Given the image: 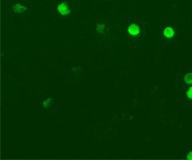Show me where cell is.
<instances>
[{
	"instance_id": "obj_1",
	"label": "cell",
	"mask_w": 192,
	"mask_h": 160,
	"mask_svg": "<svg viewBox=\"0 0 192 160\" xmlns=\"http://www.w3.org/2000/svg\"><path fill=\"white\" fill-rule=\"evenodd\" d=\"M57 11H58V13L63 16L70 15V8H69L67 2H61L60 3L57 7Z\"/></svg>"
},
{
	"instance_id": "obj_8",
	"label": "cell",
	"mask_w": 192,
	"mask_h": 160,
	"mask_svg": "<svg viewBox=\"0 0 192 160\" xmlns=\"http://www.w3.org/2000/svg\"><path fill=\"white\" fill-rule=\"evenodd\" d=\"M187 97L189 100H192V85L187 90Z\"/></svg>"
},
{
	"instance_id": "obj_7",
	"label": "cell",
	"mask_w": 192,
	"mask_h": 160,
	"mask_svg": "<svg viewBox=\"0 0 192 160\" xmlns=\"http://www.w3.org/2000/svg\"><path fill=\"white\" fill-rule=\"evenodd\" d=\"M51 103H52V99H50V98H49V99H47V100H45V101L43 102V106L44 108H47L48 107L50 106V104H51Z\"/></svg>"
},
{
	"instance_id": "obj_9",
	"label": "cell",
	"mask_w": 192,
	"mask_h": 160,
	"mask_svg": "<svg viewBox=\"0 0 192 160\" xmlns=\"http://www.w3.org/2000/svg\"><path fill=\"white\" fill-rule=\"evenodd\" d=\"M187 159H192V151H189L188 153H187Z\"/></svg>"
},
{
	"instance_id": "obj_3",
	"label": "cell",
	"mask_w": 192,
	"mask_h": 160,
	"mask_svg": "<svg viewBox=\"0 0 192 160\" xmlns=\"http://www.w3.org/2000/svg\"><path fill=\"white\" fill-rule=\"evenodd\" d=\"M12 10H13V13H15V14H23V13H25V11L27 10V7L23 4L17 3L13 6Z\"/></svg>"
},
{
	"instance_id": "obj_4",
	"label": "cell",
	"mask_w": 192,
	"mask_h": 160,
	"mask_svg": "<svg viewBox=\"0 0 192 160\" xmlns=\"http://www.w3.org/2000/svg\"><path fill=\"white\" fill-rule=\"evenodd\" d=\"M174 35H175V31H174V29L172 27H166L164 30H163V36L164 38L166 39H172Z\"/></svg>"
},
{
	"instance_id": "obj_2",
	"label": "cell",
	"mask_w": 192,
	"mask_h": 160,
	"mask_svg": "<svg viewBox=\"0 0 192 160\" xmlns=\"http://www.w3.org/2000/svg\"><path fill=\"white\" fill-rule=\"evenodd\" d=\"M127 31H128L129 35L133 36H136L140 34V27L137 25V24L133 23V24H131V25L128 26Z\"/></svg>"
},
{
	"instance_id": "obj_5",
	"label": "cell",
	"mask_w": 192,
	"mask_h": 160,
	"mask_svg": "<svg viewBox=\"0 0 192 160\" xmlns=\"http://www.w3.org/2000/svg\"><path fill=\"white\" fill-rule=\"evenodd\" d=\"M96 31L98 34H104L106 32V25L103 23H99L96 25Z\"/></svg>"
},
{
	"instance_id": "obj_6",
	"label": "cell",
	"mask_w": 192,
	"mask_h": 160,
	"mask_svg": "<svg viewBox=\"0 0 192 160\" xmlns=\"http://www.w3.org/2000/svg\"><path fill=\"white\" fill-rule=\"evenodd\" d=\"M183 80H184V83L187 84L192 85V73L189 72L187 74H185V76L183 77Z\"/></svg>"
}]
</instances>
